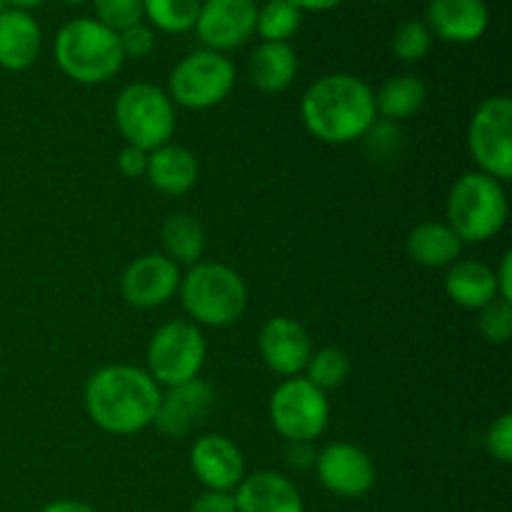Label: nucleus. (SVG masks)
<instances>
[{"instance_id":"f257e3e1","label":"nucleus","mask_w":512,"mask_h":512,"mask_svg":"<svg viewBox=\"0 0 512 512\" xmlns=\"http://www.w3.org/2000/svg\"><path fill=\"white\" fill-rule=\"evenodd\" d=\"M305 130L320 143L345 145L368 135L378 123L375 93L363 78L330 73L315 80L300 100Z\"/></svg>"},{"instance_id":"f03ea898","label":"nucleus","mask_w":512,"mask_h":512,"mask_svg":"<svg viewBox=\"0 0 512 512\" xmlns=\"http://www.w3.org/2000/svg\"><path fill=\"white\" fill-rule=\"evenodd\" d=\"M160 385L148 370L133 365H105L85 383L88 418L110 435H135L150 428L160 405Z\"/></svg>"},{"instance_id":"7ed1b4c3","label":"nucleus","mask_w":512,"mask_h":512,"mask_svg":"<svg viewBox=\"0 0 512 512\" xmlns=\"http://www.w3.org/2000/svg\"><path fill=\"white\" fill-rule=\"evenodd\" d=\"M55 63L60 73L80 85H103L125 63L118 33L95 18H73L55 35Z\"/></svg>"},{"instance_id":"20e7f679","label":"nucleus","mask_w":512,"mask_h":512,"mask_svg":"<svg viewBox=\"0 0 512 512\" xmlns=\"http://www.w3.org/2000/svg\"><path fill=\"white\" fill-rule=\"evenodd\" d=\"M180 303L190 323L205 328H228L248 308L245 280L223 263H195L180 278Z\"/></svg>"},{"instance_id":"39448f33","label":"nucleus","mask_w":512,"mask_h":512,"mask_svg":"<svg viewBox=\"0 0 512 512\" xmlns=\"http://www.w3.org/2000/svg\"><path fill=\"white\" fill-rule=\"evenodd\" d=\"M448 225L465 243H485L508 223V195L500 180L473 170L455 180L448 195Z\"/></svg>"},{"instance_id":"423d86ee","label":"nucleus","mask_w":512,"mask_h":512,"mask_svg":"<svg viewBox=\"0 0 512 512\" xmlns=\"http://www.w3.org/2000/svg\"><path fill=\"white\" fill-rule=\"evenodd\" d=\"M113 118L125 143L153 153L170 143L175 133V103L153 83H130L118 93Z\"/></svg>"},{"instance_id":"0eeeda50","label":"nucleus","mask_w":512,"mask_h":512,"mask_svg":"<svg viewBox=\"0 0 512 512\" xmlns=\"http://www.w3.org/2000/svg\"><path fill=\"white\" fill-rule=\"evenodd\" d=\"M208 355L203 330L190 320H173L160 325L148 343V375L158 385L175 388L200 378Z\"/></svg>"},{"instance_id":"6e6552de","label":"nucleus","mask_w":512,"mask_h":512,"mask_svg":"<svg viewBox=\"0 0 512 512\" xmlns=\"http://www.w3.org/2000/svg\"><path fill=\"white\" fill-rule=\"evenodd\" d=\"M235 88V65L228 55L200 48L185 55L168 78L173 103L188 110H210L223 103Z\"/></svg>"},{"instance_id":"1a4fd4ad","label":"nucleus","mask_w":512,"mask_h":512,"mask_svg":"<svg viewBox=\"0 0 512 512\" xmlns=\"http://www.w3.org/2000/svg\"><path fill=\"white\" fill-rule=\"evenodd\" d=\"M273 428L288 443H313L328 430L330 400L305 378H288L270 398Z\"/></svg>"},{"instance_id":"9d476101","label":"nucleus","mask_w":512,"mask_h":512,"mask_svg":"<svg viewBox=\"0 0 512 512\" xmlns=\"http://www.w3.org/2000/svg\"><path fill=\"white\" fill-rule=\"evenodd\" d=\"M470 155L480 173L508 183L512 178V100L493 95L475 110L468 128Z\"/></svg>"},{"instance_id":"9b49d317","label":"nucleus","mask_w":512,"mask_h":512,"mask_svg":"<svg viewBox=\"0 0 512 512\" xmlns=\"http://www.w3.org/2000/svg\"><path fill=\"white\" fill-rule=\"evenodd\" d=\"M258 3L255 0H200L195 20V35L203 48L215 53H230L255 35Z\"/></svg>"},{"instance_id":"f8f14e48","label":"nucleus","mask_w":512,"mask_h":512,"mask_svg":"<svg viewBox=\"0 0 512 512\" xmlns=\"http://www.w3.org/2000/svg\"><path fill=\"white\" fill-rule=\"evenodd\" d=\"M180 265L163 253L140 255L125 268L120 278V293L125 303L138 310H153L168 303L180 288Z\"/></svg>"},{"instance_id":"ddd939ff","label":"nucleus","mask_w":512,"mask_h":512,"mask_svg":"<svg viewBox=\"0 0 512 512\" xmlns=\"http://www.w3.org/2000/svg\"><path fill=\"white\" fill-rule=\"evenodd\" d=\"M318 480L328 493L360 498L375 485L373 458L353 443H333L315 458Z\"/></svg>"},{"instance_id":"4468645a","label":"nucleus","mask_w":512,"mask_h":512,"mask_svg":"<svg viewBox=\"0 0 512 512\" xmlns=\"http://www.w3.org/2000/svg\"><path fill=\"white\" fill-rule=\"evenodd\" d=\"M258 348L263 355V363L283 378H298L308 365L310 355H313L308 330L288 315L270 318L260 328Z\"/></svg>"},{"instance_id":"2eb2a0df","label":"nucleus","mask_w":512,"mask_h":512,"mask_svg":"<svg viewBox=\"0 0 512 512\" xmlns=\"http://www.w3.org/2000/svg\"><path fill=\"white\" fill-rule=\"evenodd\" d=\"M190 468L205 490H223L235 493L245 473V458L233 440L225 435H203L190 450Z\"/></svg>"},{"instance_id":"dca6fc26","label":"nucleus","mask_w":512,"mask_h":512,"mask_svg":"<svg viewBox=\"0 0 512 512\" xmlns=\"http://www.w3.org/2000/svg\"><path fill=\"white\" fill-rule=\"evenodd\" d=\"M213 403L215 390L205 380L195 378L190 383L175 385L160 395L153 425L168 438H185L210 413Z\"/></svg>"},{"instance_id":"f3484780","label":"nucleus","mask_w":512,"mask_h":512,"mask_svg":"<svg viewBox=\"0 0 512 512\" xmlns=\"http://www.w3.org/2000/svg\"><path fill=\"white\" fill-rule=\"evenodd\" d=\"M423 23L428 25L430 35L445 43L468 45L485 35L490 10L485 0H430Z\"/></svg>"},{"instance_id":"a211bd4d","label":"nucleus","mask_w":512,"mask_h":512,"mask_svg":"<svg viewBox=\"0 0 512 512\" xmlns=\"http://www.w3.org/2000/svg\"><path fill=\"white\" fill-rule=\"evenodd\" d=\"M43 50V30L33 13L15 8L0 10V68L23 73L33 68Z\"/></svg>"},{"instance_id":"6ab92c4d","label":"nucleus","mask_w":512,"mask_h":512,"mask_svg":"<svg viewBox=\"0 0 512 512\" xmlns=\"http://www.w3.org/2000/svg\"><path fill=\"white\" fill-rule=\"evenodd\" d=\"M233 495L238 512H305L293 480L273 470L245 475Z\"/></svg>"},{"instance_id":"aec40b11","label":"nucleus","mask_w":512,"mask_h":512,"mask_svg":"<svg viewBox=\"0 0 512 512\" xmlns=\"http://www.w3.org/2000/svg\"><path fill=\"white\" fill-rule=\"evenodd\" d=\"M445 293L465 310H483L498 300L495 270L480 260H458L445 275Z\"/></svg>"},{"instance_id":"412c9836","label":"nucleus","mask_w":512,"mask_h":512,"mask_svg":"<svg viewBox=\"0 0 512 512\" xmlns=\"http://www.w3.org/2000/svg\"><path fill=\"white\" fill-rule=\"evenodd\" d=\"M155 190L165 195H185L198 183V160L183 145H163V148L148 153V173Z\"/></svg>"},{"instance_id":"4be33fe9","label":"nucleus","mask_w":512,"mask_h":512,"mask_svg":"<svg viewBox=\"0 0 512 512\" xmlns=\"http://www.w3.org/2000/svg\"><path fill=\"white\" fill-rule=\"evenodd\" d=\"M248 73L260 93H283L298 75V53L290 43H260L250 55Z\"/></svg>"},{"instance_id":"5701e85b","label":"nucleus","mask_w":512,"mask_h":512,"mask_svg":"<svg viewBox=\"0 0 512 512\" xmlns=\"http://www.w3.org/2000/svg\"><path fill=\"white\" fill-rule=\"evenodd\" d=\"M463 253V240L448 223H423L408 235V255L423 268H450Z\"/></svg>"},{"instance_id":"b1692460","label":"nucleus","mask_w":512,"mask_h":512,"mask_svg":"<svg viewBox=\"0 0 512 512\" xmlns=\"http://www.w3.org/2000/svg\"><path fill=\"white\" fill-rule=\"evenodd\" d=\"M428 100V88L423 80L413 73L393 75L380 85L375 93V110L383 115L388 123H398V120H408L418 113Z\"/></svg>"},{"instance_id":"393cba45","label":"nucleus","mask_w":512,"mask_h":512,"mask_svg":"<svg viewBox=\"0 0 512 512\" xmlns=\"http://www.w3.org/2000/svg\"><path fill=\"white\" fill-rule=\"evenodd\" d=\"M160 243H163L165 258L173 260L175 265H195L203 258L208 240H205L200 220L188 213H175L160 228Z\"/></svg>"},{"instance_id":"a878e982","label":"nucleus","mask_w":512,"mask_h":512,"mask_svg":"<svg viewBox=\"0 0 512 512\" xmlns=\"http://www.w3.org/2000/svg\"><path fill=\"white\" fill-rule=\"evenodd\" d=\"M303 25V13L290 0H265L258 5L255 33L263 43H288Z\"/></svg>"},{"instance_id":"bb28decb","label":"nucleus","mask_w":512,"mask_h":512,"mask_svg":"<svg viewBox=\"0 0 512 512\" xmlns=\"http://www.w3.org/2000/svg\"><path fill=\"white\" fill-rule=\"evenodd\" d=\"M200 0H143V20L163 33L183 35L195 28Z\"/></svg>"},{"instance_id":"cd10ccee","label":"nucleus","mask_w":512,"mask_h":512,"mask_svg":"<svg viewBox=\"0 0 512 512\" xmlns=\"http://www.w3.org/2000/svg\"><path fill=\"white\" fill-rule=\"evenodd\" d=\"M350 375V358L345 350L340 348H323L318 353L310 355L308 365H305V380L320 388L323 393L340 388Z\"/></svg>"},{"instance_id":"c85d7f7f","label":"nucleus","mask_w":512,"mask_h":512,"mask_svg":"<svg viewBox=\"0 0 512 512\" xmlns=\"http://www.w3.org/2000/svg\"><path fill=\"white\" fill-rule=\"evenodd\" d=\"M433 48V35L423 20H405L390 38V50L400 63H420Z\"/></svg>"},{"instance_id":"c756f323","label":"nucleus","mask_w":512,"mask_h":512,"mask_svg":"<svg viewBox=\"0 0 512 512\" xmlns=\"http://www.w3.org/2000/svg\"><path fill=\"white\" fill-rule=\"evenodd\" d=\"M95 20L113 33L143 23V0H93Z\"/></svg>"},{"instance_id":"7c9ffc66","label":"nucleus","mask_w":512,"mask_h":512,"mask_svg":"<svg viewBox=\"0 0 512 512\" xmlns=\"http://www.w3.org/2000/svg\"><path fill=\"white\" fill-rule=\"evenodd\" d=\"M478 330L488 343L493 345H505L512 338V303L505 300H493L490 305H485L483 310H478Z\"/></svg>"},{"instance_id":"2f4dec72","label":"nucleus","mask_w":512,"mask_h":512,"mask_svg":"<svg viewBox=\"0 0 512 512\" xmlns=\"http://www.w3.org/2000/svg\"><path fill=\"white\" fill-rule=\"evenodd\" d=\"M485 448L493 455L498 463L510 465L512 463V415L503 413L493 425L488 428L485 435Z\"/></svg>"},{"instance_id":"473e14b6","label":"nucleus","mask_w":512,"mask_h":512,"mask_svg":"<svg viewBox=\"0 0 512 512\" xmlns=\"http://www.w3.org/2000/svg\"><path fill=\"white\" fill-rule=\"evenodd\" d=\"M118 38H120V48H123L125 58H135V60L148 58L155 48V33L153 28L145 23H138L133 25V28L123 30V33H118Z\"/></svg>"},{"instance_id":"72a5a7b5","label":"nucleus","mask_w":512,"mask_h":512,"mask_svg":"<svg viewBox=\"0 0 512 512\" xmlns=\"http://www.w3.org/2000/svg\"><path fill=\"white\" fill-rule=\"evenodd\" d=\"M118 168L125 178H143L148 173V153L133 145H125L118 155Z\"/></svg>"},{"instance_id":"f704fd0d","label":"nucleus","mask_w":512,"mask_h":512,"mask_svg":"<svg viewBox=\"0 0 512 512\" xmlns=\"http://www.w3.org/2000/svg\"><path fill=\"white\" fill-rule=\"evenodd\" d=\"M193 512H238L235 495L223 493V490H205L193 503Z\"/></svg>"},{"instance_id":"c9c22d12","label":"nucleus","mask_w":512,"mask_h":512,"mask_svg":"<svg viewBox=\"0 0 512 512\" xmlns=\"http://www.w3.org/2000/svg\"><path fill=\"white\" fill-rule=\"evenodd\" d=\"M495 283H498V298L505 303H512V253L503 255L500 268L495 270Z\"/></svg>"},{"instance_id":"e433bc0d","label":"nucleus","mask_w":512,"mask_h":512,"mask_svg":"<svg viewBox=\"0 0 512 512\" xmlns=\"http://www.w3.org/2000/svg\"><path fill=\"white\" fill-rule=\"evenodd\" d=\"M315 450H313V443H290L288 448V463L293 465V468L298 470H305L310 468V465H315Z\"/></svg>"},{"instance_id":"4c0bfd02","label":"nucleus","mask_w":512,"mask_h":512,"mask_svg":"<svg viewBox=\"0 0 512 512\" xmlns=\"http://www.w3.org/2000/svg\"><path fill=\"white\" fill-rule=\"evenodd\" d=\"M300 13H328L335 10L338 5H343L345 0H290Z\"/></svg>"},{"instance_id":"58836bf2","label":"nucleus","mask_w":512,"mask_h":512,"mask_svg":"<svg viewBox=\"0 0 512 512\" xmlns=\"http://www.w3.org/2000/svg\"><path fill=\"white\" fill-rule=\"evenodd\" d=\"M40 512H98V510H93L85 503H78V500H55V503L45 505Z\"/></svg>"},{"instance_id":"ea45409f","label":"nucleus","mask_w":512,"mask_h":512,"mask_svg":"<svg viewBox=\"0 0 512 512\" xmlns=\"http://www.w3.org/2000/svg\"><path fill=\"white\" fill-rule=\"evenodd\" d=\"M48 0H5V8H15V10H25V13H33L35 8L45 5Z\"/></svg>"},{"instance_id":"a19ab883","label":"nucleus","mask_w":512,"mask_h":512,"mask_svg":"<svg viewBox=\"0 0 512 512\" xmlns=\"http://www.w3.org/2000/svg\"><path fill=\"white\" fill-rule=\"evenodd\" d=\"M60 3H65V5H83V3H88V0H60Z\"/></svg>"},{"instance_id":"79ce46f5","label":"nucleus","mask_w":512,"mask_h":512,"mask_svg":"<svg viewBox=\"0 0 512 512\" xmlns=\"http://www.w3.org/2000/svg\"><path fill=\"white\" fill-rule=\"evenodd\" d=\"M5 8V0H0V10H3Z\"/></svg>"}]
</instances>
